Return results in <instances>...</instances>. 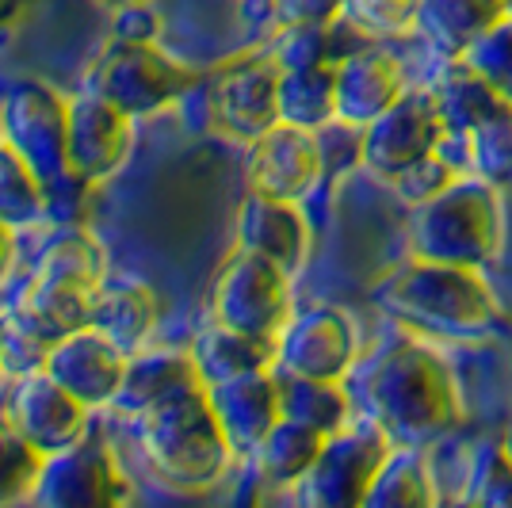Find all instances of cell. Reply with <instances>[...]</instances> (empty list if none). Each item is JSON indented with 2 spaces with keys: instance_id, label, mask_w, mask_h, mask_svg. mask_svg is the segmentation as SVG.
I'll return each mask as SVG.
<instances>
[{
  "instance_id": "obj_7",
  "label": "cell",
  "mask_w": 512,
  "mask_h": 508,
  "mask_svg": "<svg viewBox=\"0 0 512 508\" xmlns=\"http://www.w3.org/2000/svg\"><path fill=\"white\" fill-rule=\"evenodd\" d=\"M195 81V69L157 50V43H107L104 54L88 65L85 92L119 107L127 119H150L192 92Z\"/></svg>"
},
{
  "instance_id": "obj_29",
  "label": "cell",
  "mask_w": 512,
  "mask_h": 508,
  "mask_svg": "<svg viewBox=\"0 0 512 508\" xmlns=\"http://www.w3.org/2000/svg\"><path fill=\"white\" fill-rule=\"evenodd\" d=\"M321 447H325V440H321L318 432L279 417L276 428L260 440V447H256L249 459H253L256 474L268 486L287 489V486H299L302 478H306V470L318 463Z\"/></svg>"
},
{
  "instance_id": "obj_31",
  "label": "cell",
  "mask_w": 512,
  "mask_h": 508,
  "mask_svg": "<svg viewBox=\"0 0 512 508\" xmlns=\"http://www.w3.org/2000/svg\"><path fill=\"white\" fill-rule=\"evenodd\" d=\"M50 214V195L43 180L27 169L16 149L0 142V226L4 230H31Z\"/></svg>"
},
{
  "instance_id": "obj_36",
  "label": "cell",
  "mask_w": 512,
  "mask_h": 508,
  "mask_svg": "<svg viewBox=\"0 0 512 508\" xmlns=\"http://www.w3.org/2000/svg\"><path fill=\"white\" fill-rule=\"evenodd\" d=\"M459 62H467L505 104H512V16L490 27Z\"/></svg>"
},
{
  "instance_id": "obj_4",
  "label": "cell",
  "mask_w": 512,
  "mask_h": 508,
  "mask_svg": "<svg viewBox=\"0 0 512 508\" xmlns=\"http://www.w3.org/2000/svg\"><path fill=\"white\" fill-rule=\"evenodd\" d=\"M406 233L409 256L482 272L497 260L505 241L501 195L478 176H459L436 199L413 207Z\"/></svg>"
},
{
  "instance_id": "obj_21",
  "label": "cell",
  "mask_w": 512,
  "mask_h": 508,
  "mask_svg": "<svg viewBox=\"0 0 512 508\" xmlns=\"http://www.w3.org/2000/svg\"><path fill=\"white\" fill-rule=\"evenodd\" d=\"M203 386V375L195 367L192 352H180V348H142L127 360V375L123 386L115 394L111 409L123 413V417H142L157 405H165L169 398Z\"/></svg>"
},
{
  "instance_id": "obj_20",
  "label": "cell",
  "mask_w": 512,
  "mask_h": 508,
  "mask_svg": "<svg viewBox=\"0 0 512 508\" xmlns=\"http://www.w3.org/2000/svg\"><path fill=\"white\" fill-rule=\"evenodd\" d=\"M214 405V417L222 424L226 440L234 447V455H253L260 440L276 428L279 413V379L276 371H260V375H241V379L207 386Z\"/></svg>"
},
{
  "instance_id": "obj_23",
  "label": "cell",
  "mask_w": 512,
  "mask_h": 508,
  "mask_svg": "<svg viewBox=\"0 0 512 508\" xmlns=\"http://www.w3.org/2000/svg\"><path fill=\"white\" fill-rule=\"evenodd\" d=\"M157 318H161V302L153 295V287L138 279H119V283H104V291L92 306L88 329L107 337L119 352L134 356L153 337Z\"/></svg>"
},
{
  "instance_id": "obj_37",
  "label": "cell",
  "mask_w": 512,
  "mask_h": 508,
  "mask_svg": "<svg viewBox=\"0 0 512 508\" xmlns=\"http://www.w3.org/2000/svg\"><path fill=\"white\" fill-rule=\"evenodd\" d=\"M470 508H512V459L501 444L478 451L470 470V489L463 497Z\"/></svg>"
},
{
  "instance_id": "obj_10",
  "label": "cell",
  "mask_w": 512,
  "mask_h": 508,
  "mask_svg": "<svg viewBox=\"0 0 512 508\" xmlns=\"http://www.w3.org/2000/svg\"><path fill=\"white\" fill-rule=\"evenodd\" d=\"M279 73L283 69L272 54H245L222 65L207 81V111L214 127L245 146L279 127Z\"/></svg>"
},
{
  "instance_id": "obj_12",
  "label": "cell",
  "mask_w": 512,
  "mask_h": 508,
  "mask_svg": "<svg viewBox=\"0 0 512 508\" xmlns=\"http://www.w3.org/2000/svg\"><path fill=\"white\" fill-rule=\"evenodd\" d=\"M31 508H134L123 466L104 444L69 447L50 455L31 489Z\"/></svg>"
},
{
  "instance_id": "obj_17",
  "label": "cell",
  "mask_w": 512,
  "mask_h": 508,
  "mask_svg": "<svg viewBox=\"0 0 512 508\" xmlns=\"http://www.w3.org/2000/svg\"><path fill=\"white\" fill-rule=\"evenodd\" d=\"M127 360V352H119L111 340L85 325V329L65 333L50 348L43 371L62 390H69L81 405L100 409V405L115 402V394L123 386V375H127Z\"/></svg>"
},
{
  "instance_id": "obj_3",
  "label": "cell",
  "mask_w": 512,
  "mask_h": 508,
  "mask_svg": "<svg viewBox=\"0 0 512 508\" xmlns=\"http://www.w3.org/2000/svg\"><path fill=\"white\" fill-rule=\"evenodd\" d=\"M138 447L157 482L203 493L226 478L234 447L214 417L207 386H195L138 417Z\"/></svg>"
},
{
  "instance_id": "obj_39",
  "label": "cell",
  "mask_w": 512,
  "mask_h": 508,
  "mask_svg": "<svg viewBox=\"0 0 512 508\" xmlns=\"http://www.w3.org/2000/svg\"><path fill=\"white\" fill-rule=\"evenodd\" d=\"M272 20L279 27H299V23H337L344 0H264Z\"/></svg>"
},
{
  "instance_id": "obj_48",
  "label": "cell",
  "mask_w": 512,
  "mask_h": 508,
  "mask_svg": "<svg viewBox=\"0 0 512 508\" xmlns=\"http://www.w3.org/2000/svg\"><path fill=\"white\" fill-rule=\"evenodd\" d=\"M0 142H4V134H0Z\"/></svg>"
},
{
  "instance_id": "obj_15",
  "label": "cell",
  "mask_w": 512,
  "mask_h": 508,
  "mask_svg": "<svg viewBox=\"0 0 512 508\" xmlns=\"http://www.w3.org/2000/svg\"><path fill=\"white\" fill-rule=\"evenodd\" d=\"M4 417L43 459L88 440V405L62 390L46 371H31L16 379Z\"/></svg>"
},
{
  "instance_id": "obj_11",
  "label": "cell",
  "mask_w": 512,
  "mask_h": 508,
  "mask_svg": "<svg viewBox=\"0 0 512 508\" xmlns=\"http://www.w3.org/2000/svg\"><path fill=\"white\" fill-rule=\"evenodd\" d=\"M386 451L390 440L371 421L348 424L333 440H325L318 463L295 486L299 508H363L367 486L383 466Z\"/></svg>"
},
{
  "instance_id": "obj_40",
  "label": "cell",
  "mask_w": 512,
  "mask_h": 508,
  "mask_svg": "<svg viewBox=\"0 0 512 508\" xmlns=\"http://www.w3.org/2000/svg\"><path fill=\"white\" fill-rule=\"evenodd\" d=\"M161 20L150 4H134V8H119L111 12V43H138L150 46L157 43Z\"/></svg>"
},
{
  "instance_id": "obj_19",
  "label": "cell",
  "mask_w": 512,
  "mask_h": 508,
  "mask_svg": "<svg viewBox=\"0 0 512 508\" xmlns=\"http://www.w3.org/2000/svg\"><path fill=\"white\" fill-rule=\"evenodd\" d=\"M237 249L264 256L268 264H276L279 272L295 279L310 256V226L299 203H279L249 191L237 211Z\"/></svg>"
},
{
  "instance_id": "obj_16",
  "label": "cell",
  "mask_w": 512,
  "mask_h": 508,
  "mask_svg": "<svg viewBox=\"0 0 512 508\" xmlns=\"http://www.w3.org/2000/svg\"><path fill=\"white\" fill-rule=\"evenodd\" d=\"M321 172H325V157H321L318 134L310 130L279 123L249 146L245 180H249V191L264 199L299 203L318 188Z\"/></svg>"
},
{
  "instance_id": "obj_24",
  "label": "cell",
  "mask_w": 512,
  "mask_h": 508,
  "mask_svg": "<svg viewBox=\"0 0 512 508\" xmlns=\"http://www.w3.org/2000/svg\"><path fill=\"white\" fill-rule=\"evenodd\" d=\"M192 360L203 375V386L241 379V375H260L276 371V340L253 337L230 325H207L192 344Z\"/></svg>"
},
{
  "instance_id": "obj_26",
  "label": "cell",
  "mask_w": 512,
  "mask_h": 508,
  "mask_svg": "<svg viewBox=\"0 0 512 508\" xmlns=\"http://www.w3.org/2000/svg\"><path fill=\"white\" fill-rule=\"evenodd\" d=\"M279 123L318 134L337 123V65H306L279 73Z\"/></svg>"
},
{
  "instance_id": "obj_32",
  "label": "cell",
  "mask_w": 512,
  "mask_h": 508,
  "mask_svg": "<svg viewBox=\"0 0 512 508\" xmlns=\"http://www.w3.org/2000/svg\"><path fill=\"white\" fill-rule=\"evenodd\" d=\"M463 149H467L470 176L486 180L497 191L512 184V104L493 111L482 127L470 130L463 138Z\"/></svg>"
},
{
  "instance_id": "obj_43",
  "label": "cell",
  "mask_w": 512,
  "mask_h": 508,
  "mask_svg": "<svg viewBox=\"0 0 512 508\" xmlns=\"http://www.w3.org/2000/svg\"><path fill=\"white\" fill-rule=\"evenodd\" d=\"M96 4H104L107 12H119V8H134V4H150V0H96Z\"/></svg>"
},
{
  "instance_id": "obj_35",
  "label": "cell",
  "mask_w": 512,
  "mask_h": 508,
  "mask_svg": "<svg viewBox=\"0 0 512 508\" xmlns=\"http://www.w3.org/2000/svg\"><path fill=\"white\" fill-rule=\"evenodd\" d=\"M341 23V20H337ZM337 23H299V27H279L272 58L279 69H306V65H337L341 58L333 54V27Z\"/></svg>"
},
{
  "instance_id": "obj_27",
  "label": "cell",
  "mask_w": 512,
  "mask_h": 508,
  "mask_svg": "<svg viewBox=\"0 0 512 508\" xmlns=\"http://www.w3.org/2000/svg\"><path fill=\"white\" fill-rule=\"evenodd\" d=\"M432 100L440 107V119L448 127L451 142H463L470 130L482 127L493 111L505 107V100L467 62H448V69L432 85Z\"/></svg>"
},
{
  "instance_id": "obj_41",
  "label": "cell",
  "mask_w": 512,
  "mask_h": 508,
  "mask_svg": "<svg viewBox=\"0 0 512 508\" xmlns=\"http://www.w3.org/2000/svg\"><path fill=\"white\" fill-rule=\"evenodd\" d=\"M35 8V0H0V35H8L12 27H20L23 16Z\"/></svg>"
},
{
  "instance_id": "obj_28",
  "label": "cell",
  "mask_w": 512,
  "mask_h": 508,
  "mask_svg": "<svg viewBox=\"0 0 512 508\" xmlns=\"http://www.w3.org/2000/svg\"><path fill=\"white\" fill-rule=\"evenodd\" d=\"M363 508H440L425 455L413 447H390L367 486Z\"/></svg>"
},
{
  "instance_id": "obj_34",
  "label": "cell",
  "mask_w": 512,
  "mask_h": 508,
  "mask_svg": "<svg viewBox=\"0 0 512 508\" xmlns=\"http://www.w3.org/2000/svg\"><path fill=\"white\" fill-rule=\"evenodd\" d=\"M341 23L363 39H394L417 27V0H344Z\"/></svg>"
},
{
  "instance_id": "obj_1",
  "label": "cell",
  "mask_w": 512,
  "mask_h": 508,
  "mask_svg": "<svg viewBox=\"0 0 512 508\" xmlns=\"http://www.w3.org/2000/svg\"><path fill=\"white\" fill-rule=\"evenodd\" d=\"M352 386L367 421L390 447H421L444 440L463 424V394L455 371L421 340H390L352 371Z\"/></svg>"
},
{
  "instance_id": "obj_38",
  "label": "cell",
  "mask_w": 512,
  "mask_h": 508,
  "mask_svg": "<svg viewBox=\"0 0 512 508\" xmlns=\"http://www.w3.org/2000/svg\"><path fill=\"white\" fill-rule=\"evenodd\" d=\"M455 180H459L455 169H451L440 153H432V157L417 161V165L406 169L402 176H394V180H390V188H394V195H398L402 203L421 207V203H428V199H436L444 188H451Z\"/></svg>"
},
{
  "instance_id": "obj_46",
  "label": "cell",
  "mask_w": 512,
  "mask_h": 508,
  "mask_svg": "<svg viewBox=\"0 0 512 508\" xmlns=\"http://www.w3.org/2000/svg\"><path fill=\"white\" fill-rule=\"evenodd\" d=\"M4 382H8V367H4V356H0V390H4Z\"/></svg>"
},
{
  "instance_id": "obj_30",
  "label": "cell",
  "mask_w": 512,
  "mask_h": 508,
  "mask_svg": "<svg viewBox=\"0 0 512 508\" xmlns=\"http://www.w3.org/2000/svg\"><path fill=\"white\" fill-rule=\"evenodd\" d=\"M62 340V333L54 325H46L35 310H27L23 302L0 310V356L8 375H31V371H43L50 348Z\"/></svg>"
},
{
  "instance_id": "obj_22",
  "label": "cell",
  "mask_w": 512,
  "mask_h": 508,
  "mask_svg": "<svg viewBox=\"0 0 512 508\" xmlns=\"http://www.w3.org/2000/svg\"><path fill=\"white\" fill-rule=\"evenodd\" d=\"M505 16L509 0H417V31L448 62H459Z\"/></svg>"
},
{
  "instance_id": "obj_14",
  "label": "cell",
  "mask_w": 512,
  "mask_h": 508,
  "mask_svg": "<svg viewBox=\"0 0 512 508\" xmlns=\"http://www.w3.org/2000/svg\"><path fill=\"white\" fill-rule=\"evenodd\" d=\"M130 146H134V119H127L119 107H111L92 92H77L69 100L65 161L69 176L81 188L111 180L127 165Z\"/></svg>"
},
{
  "instance_id": "obj_9",
  "label": "cell",
  "mask_w": 512,
  "mask_h": 508,
  "mask_svg": "<svg viewBox=\"0 0 512 508\" xmlns=\"http://www.w3.org/2000/svg\"><path fill=\"white\" fill-rule=\"evenodd\" d=\"M444 142H448V127L432 100V88H409L390 111L360 130V165L390 184L417 161L440 153Z\"/></svg>"
},
{
  "instance_id": "obj_2",
  "label": "cell",
  "mask_w": 512,
  "mask_h": 508,
  "mask_svg": "<svg viewBox=\"0 0 512 508\" xmlns=\"http://www.w3.org/2000/svg\"><path fill=\"white\" fill-rule=\"evenodd\" d=\"M371 302L406 333L448 344H478L490 337L501 318L482 272L421 256H409L398 268H390L371 287Z\"/></svg>"
},
{
  "instance_id": "obj_42",
  "label": "cell",
  "mask_w": 512,
  "mask_h": 508,
  "mask_svg": "<svg viewBox=\"0 0 512 508\" xmlns=\"http://www.w3.org/2000/svg\"><path fill=\"white\" fill-rule=\"evenodd\" d=\"M8 264H12V230L0 226V279L8 272Z\"/></svg>"
},
{
  "instance_id": "obj_5",
  "label": "cell",
  "mask_w": 512,
  "mask_h": 508,
  "mask_svg": "<svg viewBox=\"0 0 512 508\" xmlns=\"http://www.w3.org/2000/svg\"><path fill=\"white\" fill-rule=\"evenodd\" d=\"M107 283L104 245L85 230H62L43 249L20 302L58 333L85 329L92 306Z\"/></svg>"
},
{
  "instance_id": "obj_45",
  "label": "cell",
  "mask_w": 512,
  "mask_h": 508,
  "mask_svg": "<svg viewBox=\"0 0 512 508\" xmlns=\"http://www.w3.org/2000/svg\"><path fill=\"white\" fill-rule=\"evenodd\" d=\"M440 508H470L467 501H440Z\"/></svg>"
},
{
  "instance_id": "obj_47",
  "label": "cell",
  "mask_w": 512,
  "mask_h": 508,
  "mask_svg": "<svg viewBox=\"0 0 512 508\" xmlns=\"http://www.w3.org/2000/svg\"><path fill=\"white\" fill-rule=\"evenodd\" d=\"M509 16H512V0H509Z\"/></svg>"
},
{
  "instance_id": "obj_8",
  "label": "cell",
  "mask_w": 512,
  "mask_h": 508,
  "mask_svg": "<svg viewBox=\"0 0 512 508\" xmlns=\"http://www.w3.org/2000/svg\"><path fill=\"white\" fill-rule=\"evenodd\" d=\"M211 314L218 325L279 344L291 321V276L264 256L237 249L234 256H226L211 283Z\"/></svg>"
},
{
  "instance_id": "obj_44",
  "label": "cell",
  "mask_w": 512,
  "mask_h": 508,
  "mask_svg": "<svg viewBox=\"0 0 512 508\" xmlns=\"http://www.w3.org/2000/svg\"><path fill=\"white\" fill-rule=\"evenodd\" d=\"M501 447H505V455L512 459V421H509V428H505V440H501Z\"/></svg>"
},
{
  "instance_id": "obj_18",
  "label": "cell",
  "mask_w": 512,
  "mask_h": 508,
  "mask_svg": "<svg viewBox=\"0 0 512 508\" xmlns=\"http://www.w3.org/2000/svg\"><path fill=\"white\" fill-rule=\"evenodd\" d=\"M406 73L379 46L348 50L337 62V123L363 130L406 96Z\"/></svg>"
},
{
  "instance_id": "obj_33",
  "label": "cell",
  "mask_w": 512,
  "mask_h": 508,
  "mask_svg": "<svg viewBox=\"0 0 512 508\" xmlns=\"http://www.w3.org/2000/svg\"><path fill=\"white\" fill-rule=\"evenodd\" d=\"M43 463V455L8 424V417H0V508L31 501V489L43 474Z\"/></svg>"
},
{
  "instance_id": "obj_6",
  "label": "cell",
  "mask_w": 512,
  "mask_h": 508,
  "mask_svg": "<svg viewBox=\"0 0 512 508\" xmlns=\"http://www.w3.org/2000/svg\"><path fill=\"white\" fill-rule=\"evenodd\" d=\"M65 130H69V100L58 88L43 81H20L8 88L4 104H0V134L4 146L16 149L27 169L43 180L50 207L65 203V195L85 191L69 176L65 161Z\"/></svg>"
},
{
  "instance_id": "obj_13",
  "label": "cell",
  "mask_w": 512,
  "mask_h": 508,
  "mask_svg": "<svg viewBox=\"0 0 512 508\" xmlns=\"http://www.w3.org/2000/svg\"><path fill=\"white\" fill-rule=\"evenodd\" d=\"M360 340L344 310L337 306H306L291 314L276 344V371L299 379L344 382L356 371Z\"/></svg>"
},
{
  "instance_id": "obj_25",
  "label": "cell",
  "mask_w": 512,
  "mask_h": 508,
  "mask_svg": "<svg viewBox=\"0 0 512 508\" xmlns=\"http://www.w3.org/2000/svg\"><path fill=\"white\" fill-rule=\"evenodd\" d=\"M279 413L283 421H295L310 432H318L321 440H333L352 424V394L344 390V382L325 379H299V375H279Z\"/></svg>"
}]
</instances>
